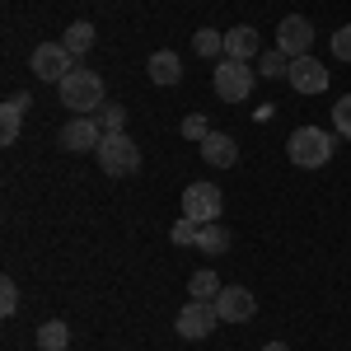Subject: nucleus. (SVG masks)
Masks as SVG:
<instances>
[{"mask_svg": "<svg viewBox=\"0 0 351 351\" xmlns=\"http://www.w3.org/2000/svg\"><path fill=\"white\" fill-rule=\"evenodd\" d=\"M61 104L75 112V117H89L94 108H104V75L89 71V66H75L61 80Z\"/></svg>", "mask_w": 351, "mask_h": 351, "instance_id": "obj_1", "label": "nucleus"}, {"mask_svg": "<svg viewBox=\"0 0 351 351\" xmlns=\"http://www.w3.org/2000/svg\"><path fill=\"white\" fill-rule=\"evenodd\" d=\"M332 150H337V141H332L324 127H300V132H291V141H286V155H291V164H300V169H324V164L332 160Z\"/></svg>", "mask_w": 351, "mask_h": 351, "instance_id": "obj_2", "label": "nucleus"}, {"mask_svg": "<svg viewBox=\"0 0 351 351\" xmlns=\"http://www.w3.org/2000/svg\"><path fill=\"white\" fill-rule=\"evenodd\" d=\"M94 155H99V169L108 178H132L136 169H141V150H136V141L127 132H104Z\"/></svg>", "mask_w": 351, "mask_h": 351, "instance_id": "obj_3", "label": "nucleus"}, {"mask_svg": "<svg viewBox=\"0 0 351 351\" xmlns=\"http://www.w3.org/2000/svg\"><path fill=\"white\" fill-rule=\"evenodd\" d=\"M211 84L225 104H243L253 94V66L248 61H234V56H220L216 71H211Z\"/></svg>", "mask_w": 351, "mask_h": 351, "instance_id": "obj_4", "label": "nucleus"}, {"mask_svg": "<svg viewBox=\"0 0 351 351\" xmlns=\"http://www.w3.org/2000/svg\"><path fill=\"white\" fill-rule=\"evenodd\" d=\"M220 324V309L216 300H188L183 309H178V337H188V342H202V337H211Z\"/></svg>", "mask_w": 351, "mask_h": 351, "instance_id": "obj_5", "label": "nucleus"}, {"mask_svg": "<svg viewBox=\"0 0 351 351\" xmlns=\"http://www.w3.org/2000/svg\"><path fill=\"white\" fill-rule=\"evenodd\" d=\"M33 75L38 80H52V84H61L71 71H75V56L66 52V43H43V47H33Z\"/></svg>", "mask_w": 351, "mask_h": 351, "instance_id": "obj_6", "label": "nucleus"}, {"mask_svg": "<svg viewBox=\"0 0 351 351\" xmlns=\"http://www.w3.org/2000/svg\"><path fill=\"white\" fill-rule=\"evenodd\" d=\"M220 206H225V197H220L216 183H188L183 192V216L197 220V225H216Z\"/></svg>", "mask_w": 351, "mask_h": 351, "instance_id": "obj_7", "label": "nucleus"}, {"mask_svg": "<svg viewBox=\"0 0 351 351\" xmlns=\"http://www.w3.org/2000/svg\"><path fill=\"white\" fill-rule=\"evenodd\" d=\"M276 47L291 56H309V47H314V24L304 19V14H286L281 19V28H276Z\"/></svg>", "mask_w": 351, "mask_h": 351, "instance_id": "obj_8", "label": "nucleus"}, {"mask_svg": "<svg viewBox=\"0 0 351 351\" xmlns=\"http://www.w3.org/2000/svg\"><path fill=\"white\" fill-rule=\"evenodd\" d=\"M328 80H332V75H328V66L319 56H295V61H291V89H295V94H324Z\"/></svg>", "mask_w": 351, "mask_h": 351, "instance_id": "obj_9", "label": "nucleus"}, {"mask_svg": "<svg viewBox=\"0 0 351 351\" xmlns=\"http://www.w3.org/2000/svg\"><path fill=\"white\" fill-rule=\"evenodd\" d=\"M216 309H220V324H248L258 314V300H253V291H243V286H225L216 295Z\"/></svg>", "mask_w": 351, "mask_h": 351, "instance_id": "obj_10", "label": "nucleus"}, {"mask_svg": "<svg viewBox=\"0 0 351 351\" xmlns=\"http://www.w3.org/2000/svg\"><path fill=\"white\" fill-rule=\"evenodd\" d=\"M99 141H104V132H99L94 117H75V122L61 127V145H66L71 155H80V150H99Z\"/></svg>", "mask_w": 351, "mask_h": 351, "instance_id": "obj_11", "label": "nucleus"}, {"mask_svg": "<svg viewBox=\"0 0 351 351\" xmlns=\"http://www.w3.org/2000/svg\"><path fill=\"white\" fill-rule=\"evenodd\" d=\"M28 94H10L5 104H0V141L10 145V141H19V127H24V112H28Z\"/></svg>", "mask_w": 351, "mask_h": 351, "instance_id": "obj_12", "label": "nucleus"}, {"mask_svg": "<svg viewBox=\"0 0 351 351\" xmlns=\"http://www.w3.org/2000/svg\"><path fill=\"white\" fill-rule=\"evenodd\" d=\"M202 160L216 164V169H230V164H239V145H234V136L211 132L206 141H202Z\"/></svg>", "mask_w": 351, "mask_h": 351, "instance_id": "obj_13", "label": "nucleus"}, {"mask_svg": "<svg viewBox=\"0 0 351 351\" xmlns=\"http://www.w3.org/2000/svg\"><path fill=\"white\" fill-rule=\"evenodd\" d=\"M225 56H234V61H253V56H263V52H258V28H253V24L230 28V33H225Z\"/></svg>", "mask_w": 351, "mask_h": 351, "instance_id": "obj_14", "label": "nucleus"}, {"mask_svg": "<svg viewBox=\"0 0 351 351\" xmlns=\"http://www.w3.org/2000/svg\"><path fill=\"white\" fill-rule=\"evenodd\" d=\"M145 71H150V80H155V84H178V80H183L178 52H155L150 61H145Z\"/></svg>", "mask_w": 351, "mask_h": 351, "instance_id": "obj_15", "label": "nucleus"}, {"mask_svg": "<svg viewBox=\"0 0 351 351\" xmlns=\"http://www.w3.org/2000/svg\"><path fill=\"white\" fill-rule=\"evenodd\" d=\"M61 43H66V52L80 61V56L94 47V24H89V19H75V24L66 28V38H61Z\"/></svg>", "mask_w": 351, "mask_h": 351, "instance_id": "obj_16", "label": "nucleus"}, {"mask_svg": "<svg viewBox=\"0 0 351 351\" xmlns=\"http://www.w3.org/2000/svg\"><path fill=\"white\" fill-rule=\"evenodd\" d=\"M66 347H71V328L61 324V319L38 328V351H66Z\"/></svg>", "mask_w": 351, "mask_h": 351, "instance_id": "obj_17", "label": "nucleus"}, {"mask_svg": "<svg viewBox=\"0 0 351 351\" xmlns=\"http://www.w3.org/2000/svg\"><path fill=\"white\" fill-rule=\"evenodd\" d=\"M225 248H230V230H225V225H202V230H197V253H225Z\"/></svg>", "mask_w": 351, "mask_h": 351, "instance_id": "obj_18", "label": "nucleus"}, {"mask_svg": "<svg viewBox=\"0 0 351 351\" xmlns=\"http://www.w3.org/2000/svg\"><path fill=\"white\" fill-rule=\"evenodd\" d=\"M192 52L197 56H225V33H216V28H197V33H192Z\"/></svg>", "mask_w": 351, "mask_h": 351, "instance_id": "obj_19", "label": "nucleus"}, {"mask_svg": "<svg viewBox=\"0 0 351 351\" xmlns=\"http://www.w3.org/2000/svg\"><path fill=\"white\" fill-rule=\"evenodd\" d=\"M258 75H267V80H281V75H291V56L281 52V47L263 52V56H258Z\"/></svg>", "mask_w": 351, "mask_h": 351, "instance_id": "obj_20", "label": "nucleus"}, {"mask_svg": "<svg viewBox=\"0 0 351 351\" xmlns=\"http://www.w3.org/2000/svg\"><path fill=\"white\" fill-rule=\"evenodd\" d=\"M188 291H192V300H216L220 291H225V286L216 281V271H211V267H202V271H192Z\"/></svg>", "mask_w": 351, "mask_h": 351, "instance_id": "obj_21", "label": "nucleus"}, {"mask_svg": "<svg viewBox=\"0 0 351 351\" xmlns=\"http://www.w3.org/2000/svg\"><path fill=\"white\" fill-rule=\"evenodd\" d=\"M197 230H202V225H197V220L178 216V220H173V230H169V239L178 243V248H197Z\"/></svg>", "mask_w": 351, "mask_h": 351, "instance_id": "obj_22", "label": "nucleus"}, {"mask_svg": "<svg viewBox=\"0 0 351 351\" xmlns=\"http://www.w3.org/2000/svg\"><path fill=\"white\" fill-rule=\"evenodd\" d=\"M332 132H337V136H347V141H351V94L332 104Z\"/></svg>", "mask_w": 351, "mask_h": 351, "instance_id": "obj_23", "label": "nucleus"}, {"mask_svg": "<svg viewBox=\"0 0 351 351\" xmlns=\"http://www.w3.org/2000/svg\"><path fill=\"white\" fill-rule=\"evenodd\" d=\"M14 309H19V286L5 276V281H0V314H5V319H14Z\"/></svg>", "mask_w": 351, "mask_h": 351, "instance_id": "obj_24", "label": "nucleus"}, {"mask_svg": "<svg viewBox=\"0 0 351 351\" xmlns=\"http://www.w3.org/2000/svg\"><path fill=\"white\" fill-rule=\"evenodd\" d=\"M328 52L337 56V61H351V24H342L332 33V43H328Z\"/></svg>", "mask_w": 351, "mask_h": 351, "instance_id": "obj_25", "label": "nucleus"}, {"mask_svg": "<svg viewBox=\"0 0 351 351\" xmlns=\"http://www.w3.org/2000/svg\"><path fill=\"white\" fill-rule=\"evenodd\" d=\"M183 136H188V141H206V136H211V127H206V117H202V112H192V117H183Z\"/></svg>", "mask_w": 351, "mask_h": 351, "instance_id": "obj_26", "label": "nucleus"}, {"mask_svg": "<svg viewBox=\"0 0 351 351\" xmlns=\"http://www.w3.org/2000/svg\"><path fill=\"white\" fill-rule=\"evenodd\" d=\"M104 127H108V132H122V127H127V108L108 104V108H104Z\"/></svg>", "mask_w": 351, "mask_h": 351, "instance_id": "obj_27", "label": "nucleus"}, {"mask_svg": "<svg viewBox=\"0 0 351 351\" xmlns=\"http://www.w3.org/2000/svg\"><path fill=\"white\" fill-rule=\"evenodd\" d=\"M263 351H291V347H286V342H267Z\"/></svg>", "mask_w": 351, "mask_h": 351, "instance_id": "obj_28", "label": "nucleus"}]
</instances>
